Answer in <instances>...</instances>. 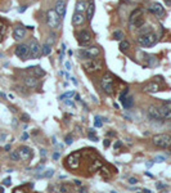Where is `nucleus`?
<instances>
[{
    "mask_svg": "<svg viewBox=\"0 0 171 193\" xmlns=\"http://www.w3.org/2000/svg\"><path fill=\"white\" fill-rule=\"evenodd\" d=\"M127 93H129V90H127V89H124V91H122V93H121V94H120V97H118L120 102H122V100H124V99H125V98H126Z\"/></svg>",
    "mask_w": 171,
    "mask_h": 193,
    "instance_id": "33",
    "label": "nucleus"
},
{
    "mask_svg": "<svg viewBox=\"0 0 171 193\" xmlns=\"http://www.w3.org/2000/svg\"><path fill=\"white\" fill-rule=\"evenodd\" d=\"M50 53H52V45L49 43H45L41 46V54L43 55H49Z\"/></svg>",
    "mask_w": 171,
    "mask_h": 193,
    "instance_id": "24",
    "label": "nucleus"
},
{
    "mask_svg": "<svg viewBox=\"0 0 171 193\" xmlns=\"http://www.w3.org/2000/svg\"><path fill=\"white\" fill-rule=\"evenodd\" d=\"M166 4H167V5H171V0H166Z\"/></svg>",
    "mask_w": 171,
    "mask_h": 193,
    "instance_id": "56",
    "label": "nucleus"
},
{
    "mask_svg": "<svg viewBox=\"0 0 171 193\" xmlns=\"http://www.w3.org/2000/svg\"><path fill=\"white\" fill-rule=\"evenodd\" d=\"M85 7H86V4H85L84 1H77V3H76V8H75V10H76V12L83 13L84 10H85Z\"/></svg>",
    "mask_w": 171,
    "mask_h": 193,
    "instance_id": "27",
    "label": "nucleus"
},
{
    "mask_svg": "<svg viewBox=\"0 0 171 193\" xmlns=\"http://www.w3.org/2000/svg\"><path fill=\"white\" fill-rule=\"evenodd\" d=\"M170 149H171V148H170Z\"/></svg>",
    "mask_w": 171,
    "mask_h": 193,
    "instance_id": "59",
    "label": "nucleus"
},
{
    "mask_svg": "<svg viewBox=\"0 0 171 193\" xmlns=\"http://www.w3.org/2000/svg\"><path fill=\"white\" fill-rule=\"evenodd\" d=\"M79 161H80V152L76 151V152H72L70 156L67 157V165L70 169H77L79 167Z\"/></svg>",
    "mask_w": 171,
    "mask_h": 193,
    "instance_id": "12",
    "label": "nucleus"
},
{
    "mask_svg": "<svg viewBox=\"0 0 171 193\" xmlns=\"http://www.w3.org/2000/svg\"><path fill=\"white\" fill-rule=\"evenodd\" d=\"M40 154H41V162H44L45 156H47V151H45V149H40Z\"/></svg>",
    "mask_w": 171,
    "mask_h": 193,
    "instance_id": "41",
    "label": "nucleus"
},
{
    "mask_svg": "<svg viewBox=\"0 0 171 193\" xmlns=\"http://www.w3.org/2000/svg\"><path fill=\"white\" fill-rule=\"evenodd\" d=\"M65 66H66V69H68V71L71 69V63H70V62H66Z\"/></svg>",
    "mask_w": 171,
    "mask_h": 193,
    "instance_id": "47",
    "label": "nucleus"
},
{
    "mask_svg": "<svg viewBox=\"0 0 171 193\" xmlns=\"http://www.w3.org/2000/svg\"><path fill=\"white\" fill-rule=\"evenodd\" d=\"M79 55H80L81 59H94L99 55V49L96 48V46L80 49V50H79Z\"/></svg>",
    "mask_w": 171,
    "mask_h": 193,
    "instance_id": "6",
    "label": "nucleus"
},
{
    "mask_svg": "<svg viewBox=\"0 0 171 193\" xmlns=\"http://www.w3.org/2000/svg\"><path fill=\"white\" fill-rule=\"evenodd\" d=\"M47 22H48V26H49L50 28H59L61 26V17L57 14V12H55L54 9H50L48 10L47 13Z\"/></svg>",
    "mask_w": 171,
    "mask_h": 193,
    "instance_id": "5",
    "label": "nucleus"
},
{
    "mask_svg": "<svg viewBox=\"0 0 171 193\" xmlns=\"http://www.w3.org/2000/svg\"><path fill=\"white\" fill-rule=\"evenodd\" d=\"M166 160V157L165 156H157L154 158V162H163Z\"/></svg>",
    "mask_w": 171,
    "mask_h": 193,
    "instance_id": "38",
    "label": "nucleus"
},
{
    "mask_svg": "<svg viewBox=\"0 0 171 193\" xmlns=\"http://www.w3.org/2000/svg\"><path fill=\"white\" fill-rule=\"evenodd\" d=\"M19 151V156H21V160H23V161H29V160L32 158V151L29 148V147H21V148L18 149Z\"/></svg>",
    "mask_w": 171,
    "mask_h": 193,
    "instance_id": "16",
    "label": "nucleus"
},
{
    "mask_svg": "<svg viewBox=\"0 0 171 193\" xmlns=\"http://www.w3.org/2000/svg\"><path fill=\"white\" fill-rule=\"evenodd\" d=\"M148 10H149L152 14H154L156 17H158V18H161V17L165 15V8H163V5L161 4V3H157V1L150 3V5L148 7Z\"/></svg>",
    "mask_w": 171,
    "mask_h": 193,
    "instance_id": "10",
    "label": "nucleus"
},
{
    "mask_svg": "<svg viewBox=\"0 0 171 193\" xmlns=\"http://www.w3.org/2000/svg\"><path fill=\"white\" fill-rule=\"evenodd\" d=\"M9 157H11V160H13V161H19V160H21L19 151H12L11 154H9Z\"/></svg>",
    "mask_w": 171,
    "mask_h": 193,
    "instance_id": "28",
    "label": "nucleus"
},
{
    "mask_svg": "<svg viewBox=\"0 0 171 193\" xmlns=\"http://www.w3.org/2000/svg\"><path fill=\"white\" fill-rule=\"evenodd\" d=\"M158 40V36L156 35L154 32H148V33H143V35H139L138 37V43L140 44L144 48H148V46H153Z\"/></svg>",
    "mask_w": 171,
    "mask_h": 193,
    "instance_id": "2",
    "label": "nucleus"
},
{
    "mask_svg": "<svg viewBox=\"0 0 171 193\" xmlns=\"http://www.w3.org/2000/svg\"><path fill=\"white\" fill-rule=\"evenodd\" d=\"M26 36V30H25L23 27H16L13 30V37L16 39V40H22V39Z\"/></svg>",
    "mask_w": 171,
    "mask_h": 193,
    "instance_id": "18",
    "label": "nucleus"
},
{
    "mask_svg": "<svg viewBox=\"0 0 171 193\" xmlns=\"http://www.w3.org/2000/svg\"><path fill=\"white\" fill-rule=\"evenodd\" d=\"M4 28H5V25H4V22H3V21L0 19V33H1V31H3Z\"/></svg>",
    "mask_w": 171,
    "mask_h": 193,
    "instance_id": "43",
    "label": "nucleus"
},
{
    "mask_svg": "<svg viewBox=\"0 0 171 193\" xmlns=\"http://www.w3.org/2000/svg\"><path fill=\"white\" fill-rule=\"evenodd\" d=\"M21 118H22V121H23V122H29V121H30V116L27 115V113H23V115L21 116Z\"/></svg>",
    "mask_w": 171,
    "mask_h": 193,
    "instance_id": "37",
    "label": "nucleus"
},
{
    "mask_svg": "<svg viewBox=\"0 0 171 193\" xmlns=\"http://www.w3.org/2000/svg\"><path fill=\"white\" fill-rule=\"evenodd\" d=\"M4 149H5V151H11V146H9V144H7V146L4 147Z\"/></svg>",
    "mask_w": 171,
    "mask_h": 193,
    "instance_id": "52",
    "label": "nucleus"
},
{
    "mask_svg": "<svg viewBox=\"0 0 171 193\" xmlns=\"http://www.w3.org/2000/svg\"><path fill=\"white\" fill-rule=\"evenodd\" d=\"M0 40H1V33H0Z\"/></svg>",
    "mask_w": 171,
    "mask_h": 193,
    "instance_id": "58",
    "label": "nucleus"
},
{
    "mask_svg": "<svg viewBox=\"0 0 171 193\" xmlns=\"http://www.w3.org/2000/svg\"><path fill=\"white\" fill-rule=\"evenodd\" d=\"M88 136H89V139H90V140H93V142H96V140H98V138L95 136V134H93V133H89Z\"/></svg>",
    "mask_w": 171,
    "mask_h": 193,
    "instance_id": "40",
    "label": "nucleus"
},
{
    "mask_svg": "<svg viewBox=\"0 0 171 193\" xmlns=\"http://www.w3.org/2000/svg\"><path fill=\"white\" fill-rule=\"evenodd\" d=\"M53 175H54V170H53V169H48V170H45V172H44V178H52Z\"/></svg>",
    "mask_w": 171,
    "mask_h": 193,
    "instance_id": "32",
    "label": "nucleus"
},
{
    "mask_svg": "<svg viewBox=\"0 0 171 193\" xmlns=\"http://www.w3.org/2000/svg\"><path fill=\"white\" fill-rule=\"evenodd\" d=\"M91 41V33L88 30H81L77 33V43L81 46H88Z\"/></svg>",
    "mask_w": 171,
    "mask_h": 193,
    "instance_id": "9",
    "label": "nucleus"
},
{
    "mask_svg": "<svg viewBox=\"0 0 171 193\" xmlns=\"http://www.w3.org/2000/svg\"><path fill=\"white\" fill-rule=\"evenodd\" d=\"M144 90L145 91H148V93H157V91H160L161 90V86H160V84H157V82L153 81V82H149V84L144 87Z\"/></svg>",
    "mask_w": 171,
    "mask_h": 193,
    "instance_id": "21",
    "label": "nucleus"
},
{
    "mask_svg": "<svg viewBox=\"0 0 171 193\" xmlns=\"http://www.w3.org/2000/svg\"><path fill=\"white\" fill-rule=\"evenodd\" d=\"M59 156H61V154L58 153V152H55V153L53 154V160H58V158H59Z\"/></svg>",
    "mask_w": 171,
    "mask_h": 193,
    "instance_id": "46",
    "label": "nucleus"
},
{
    "mask_svg": "<svg viewBox=\"0 0 171 193\" xmlns=\"http://www.w3.org/2000/svg\"><path fill=\"white\" fill-rule=\"evenodd\" d=\"M118 48H120V50H121V51H126L127 49L130 48V44L127 43V41L121 40V41H120V46H118Z\"/></svg>",
    "mask_w": 171,
    "mask_h": 193,
    "instance_id": "29",
    "label": "nucleus"
},
{
    "mask_svg": "<svg viewBox=\"0 0 171 193\" xmlns=\"http://www.w3.org/2000/svg\"><path fill=\"white\" fill-rule=\"evenodd\" d=\"M22 140H26V139H29V134H27V133H23V134H22Z\"/></svg>",
    "mask_w": 171,
    "mask_h": 193,
    "instance_id": "45",
    "label": "nucleus"
},
{
    "mask_svg": "<svg viewBox=\"0 0 171 193\" xmlns=\"http://www.w3.org/2000/svg\"><path fill=\"white\" fill-rule=\"evenodd\" d=\"M65 103L67 106H70V107H75V104H73L72 102H71V100H67V99H65Z\"/></svg>",
    "mask_w": 171,
    "mask_h": 193,
    "instance_id": "44",
    "label": "nucleus"
},
{
    "mask_svg": "<svg viewBox=\"0 0 171 193\" xmlns=\"http://www.w3.org/2000/svg\"><path fill=\"white\" fill-rule=\"evenodd\" d=\"M3 184L5 185V187H11V185H12L11 178H7V179H4V180H3Z\"/></svg>",
    "mask_w": 171,
    "mask_h": 193,
    "instance_id": "35",
    "label": "nucleus"
},
{
    "mask_svg": "<svg viewBox=\"0 0 171 193\" xmlns=\"http://www.w3.org/2000/svg\"><path fill=\"white\" fill-rule=\"evenodd\" d=\"M14 53L18 58H21L22 61H26V59H30V48L26 44H19V45L16 46L14 49Z\"/></svg>",
    "mask_w": 171,
    "mask_h": 193,
    "instance_id": "8",
    "label": "nucleus"
},
{
    "mask_svg": "<svg viewBox=\"0 0 171 193\" xmlns=\"http://www.w3.org/2000/svg\"><path fill=\"white\" fill-rule=\"evenodd\" d=\"M156 188L162 190V189H167V185L163 184V183H157V184H156Z\"/></svg>",
    "mask_w": 171,
    "mask_h": 193,
    "instance_id": "34",
    "label": "nucleus"
},
{
    "mask_svg": "<svg viewBox=\"0 0 171 193\" xmlns=\"http://www.w3.org/2000/svg\"><path fill=\"white\" fill-rule=\"evenodd\" d=\"M31 68L34 69V73H35V76H36L37 79H39V77L45 76V73H47V72H45L40 66H35V67H31Z\"/></svg>",
    "mask_w": 171,
    "mask_h": 193,
    "instance_id": "23",
    "label": "nucleus"
},
{
    "mask_svg": "<svg viewBox=\"0 0 171 193\" xmlns=\"http://www.w3.org/2000/svg\"><path fill=\"white\" fill-rule=\"evenodd\" d=\"M70 79H71V80H72V82H73V84H75V85H77V81H76V80H75V79H73V77H70Z\"/></svg>",
    "mask_w": 171,
    "mask_h": 193,
    "instance_id": "53",
    "label": "nucleus"
},
{
    "mask_svg": "<svg viewBox=\"0 0 171 193\" xmlns=\"http://www.w3.org/2000/svg\"><path fill=\"white\" fill-rule=\"evenodd\" d=\"M153 162H154V161H152V162H147V164H145V166H147V167H152Z\"/></svg>",
    "mask_w": 171,
    "mask_h": 193,
    "instance_id": "49",
    "label": "nucleus"
},
{
    "mask_svg": "<svg viewBox=\"0 0 171 193\" xmlns=\"http://www.w3.org/2000/svg\"><path fill=\"white\" fill-rule=\"evenodd\" d=\"M145 175H147V176H150V178H153V175H152V174H149V172H145Z\"/></svg>",
    "mask_w": 171,
    "mask_h": 193,
    "instance_id": "55",
    "label": "nucleus"
},
{
    "mask_svg": "<svg viewBox=\"0 0 171 193\" xmlns=\"http://www.w3.org/2000/svg\"><path fill=\"white\" fill-rule=\"evenodd\" d=\"M103 146L106 147V148H108V147L111 146V140H109V139H104V142H103Z\"/></svg>",
    "mask_w": 171,
    "mask_h": 193,
    "instance_id": "42",
    "label": "nucleus"
},
{
    "mask_svg": "<svg viewBox=\"0 0 171 193\" xmlns=\"http://www.w3.org/2000/svg\"><path fill=\"white\" fill-rule=\"evenodd\" d=\"M72 97H75V91H67V93H65V94H62L59 97V99L61 100H65V99H71Z\"/></svg>",
    "mask_w": 171,
    "mask_h": 193,
    "instance_id": "30",
    "label": "nucleus"
},
{
    "mask_svg": "<svg viewBox=\"0 0 171 193\" xmlns=\"http://www.w3.org/2000/svg\"><path fill=\"white\" fill-rule=\"evenodd\" d=\"M124 36H125V33H124V31H121V30H117V31H114L113 33H112V37L114 39V40H122L124 39Z\"/></svg>",
    "mask_w": 171,
    "mask_h": 193,
    "instance_id": "25",
    "label": "nucleus"
},
{
    "mask_svg": "<svg viewBox=\"0 0 171 193\" xmlns=\"http://www.w3.org/2000/svg\"><path fill=\"white\" fill-rule=\"evenodd\" d=\"M94 13H95V1H94V0H90L88 8H86V18H88L89 21H91L94 17Z\"/></svg>",
    "mask_w": 171,
    "mask_h": 193,
    "instance_id": "17",
    "label": "nucleus"
},
{
    "mask_svg": "<svg viewBox=\"0 0 171 193\" xmlns=\"http://www.w3.org/2000/svg\"><path fill=\"white\" fill-rule=\"evenodd\" d=\"M152 143L156 147L162 148V149L171 148V136L167 135V134H157V135L153 136Z\"/></svg>",
    "mask_w": 171,
    "mask_h": 193,
    "instance_id": "1",
    "label": "nucleus"
},
{
    "mask_svg": "<svg viewBox=\"0 0 171 193\" xmlns=\"http://www.w3.org/2000/svg\"><path fill=\"white\" fill-rule=\"evenodd\" d=\"M0 192H4V188L3 187H0Z\"/></svg>",
    "mask_w": 171,
    "mask_h": 193,
    "instance_id": "57",
    "label": "nucleus"
},
{
    "mask_svg": "<svg viewBox=\"0 0 171 193\" xmlns=\"http://www.w3.org/2000/svg\"><path fill=\"white\" fill-rule=\"evenodd\" d=\"M147 115H148V118L150 121H162L161 118V115H160V111H158V107H154V106H150L147 111Z\"/></svg>",
    "mask_w": 171,
    "mask_h": 193,
    "instance_id": "13",
    "label": "nucleus"
},
{
    "mask_svg": "<svg viewBox=\"0 0 171 193\" xmlns=\"http://www.w3.org/2000/svg\"><path fill=\"white\" fill-rule=\"evenodd\" d=\"M29 48H30V59L39 58L40 54H41V46H40V44L36 40H31L29 44Z\"/></svg>",
    "mask_w": 171,
    "mask_h": 193,
    "instance_id": "11",
    "label": "nucleus"
},
{
    "mask_svg": "<svg viewBox=\"0 0 171 193\" xmlns=\"http://www.w3.org/2000/svg\"><path fill=\"white\" fill-rule=\"evenodd\" d=\"M143 192L144 193H150V190L149 189H143Z\"/></svg>",
    "mask_w": 171,
    "mask_h": 193,
    "instance_id": "54",
    "label": "nucleus"
},
{
    "mask_svg": "<svg viewBox=\"0 0 171 193\" xmlns=\"http://www.w3.org/2000/svg\"><path fill=\"white\" fill-rule=\"evenodd\" d=\"M142 25H144V19H143V14L140 9H135L130 14L129 19V28H139Z\"/></svg>",
    "mask_w": 171,
    "mask_h": 193,
    "instance_id": "3",
    "label": "nucleus"
},
{
    "mask_svg": "<svg viewBox=\"0 0 171 193\" xmlns=\"http://www.w3.org/2000/svg\"><path fill=\"white\" fill-rule=\"evenodd\" d=\"M23 82L26 86L35 87V86H37V77L36 76H26L23 79Z\"/></svg>",
    "mask_w": 171,
    "mask_h": 193,
    "instance_id": "20",
    "label": "nucleus"
},
{
    "mask_svg": "<svg viewBox=\"0 0 171 193\" xmlns=\"http://www.w3.org/2000/svg\"><path fill=\"white\" fill-rule=\"evenodd\" d=\"M127 182H129L131 185H134V184H136V183H138V179H136V178H134V176H131V178H129V180H127Z\"/></svg>",
    "mask_w": 171,
    "mask_h": 193,
    "instance_id": "39",
    "label": "nucleus"
},
{
    "mask_svg": "<svg viewBox=\"0 0 171 193\" xmlns=\"http://www.w3.org/2000/svg\"><path fill=\"white\" fill-rule=\"evenodd\" d=\"M100 87L103 89V91L108 95H112L114 91V82H113V77L109 73L104 75L100 80Z\"/></svg>",
    "mask_w": 171,
    "mask_h": 193,
    "instance_id": "4",
    "label": "nucleus"
},
{
    "mask_svg": "<svg viewBox=\"0 0 171 193\" xmlns=\"http://www.w3.org/2000/svg\"><path fill=\"white\" fill-rule=\"evenodd\" d=\"M65 142H66V144H68V146H71V144L73 143V140H72V136H71V135H67V136H66V139H65Z\"/></svg>",
    "mask_w": 171,
    "mask_h": 193,
    "instance_id": "36",
    "label": "nucleus"
},
{
    "mask_svg": "<svg viewBox=\"0 0 171 193\" xmlns=\"http://www.w3.org/2000/svg\"><path fill=\"white\" fill-rule=\"evenodd\" d=\"M139 32L140 35H143V33H148V32H152V27L148 25H142L139 27Z\"/></svg>",
    "mask_w": 171,
    "mask_h": 193,
    "instance_id": "26",
    "label": "nucleus"
},
{
    "mask_svg": "<svg viewBox=\"0 0 171 193\" xmlns=\"http://www.w3.org/2000/svg\"><path fill=\"white\" fill-rule=\"evenodd\" d=\"M26 9H27V7H26V5H23V7H22V8H19V13L25 12V10H26Z\"/></svg>",
    "mask_w": 171,
    "mask_h": 193,
    "instance_id": "48",
    "label": "nucleus"
},
{
    "mask_svg": "<svg viewBox=\"0 0 171 193\" xmlns=\"http://www.w3.org/2000/svg\"><path fill=\"white\" fill-rule=\"evenodd\" d=\"M73 182H75V184H76V185H79V187L81 185V182H80V180H77V179H76V180H73Z\"/></svg>",
    "mask_w": 171,
    "mask_h": 193,
    "instance_id": "50",
    "label": "nucleus"
},
{
    "mask_svg": "<svg viewBox=\"0 0 171 193\" xmlns=\"http://www.w3.org/2000/svg\"><path fill=\"white\" fill-rule=\"evenodd\" d=\"M121 103H122V106H124V108L130 110V108L134 106V99H132V97H126Z\"/></svg>",
    "mask_w": 171,
    "mask_h": 193,
    "instance_id": "22",
    "label": "nucleus"
},
{
    "mask_svg": "<svg viewBox=\"0 0 171 193\" xmlns=\"http://www.w3.org/2000/svg\"><path fill=\"white\" fill-rule=\"evenodd\" d=\"M84 68H85L86 72H95V71H99L102 69V63L99 61H96L95 58L94 59H86L85 62L83 63Z\"/></svg>",
    "mask_w": 171,
    "mask_h": 193,
    "instance_id": "7",
    "label": "nucleus"
},
{
    "mask_svg": "<svg viewBox=\"0 0 171 193\" xmlns=\"http://www.w3.org/2000/svg\"><path fill=\"white\" fill-rule=\"evenodd\" d=\"M118 147H121V142H117V143L114 144V148H118Z\"/></svg>",
    "mask_w": 171,
    "mask_h": 193,
    "instance_id": "51",
    "label": "nucleus"
},
{
    "mask_svg": "<svg viewBox=\"0 0 171 193\" xmlns=\"http://www.w3.org/2000/svg\"><path fill=\"white\" fill-rule=\"evenodd\" d=\"M84 21H85V17H84L83 13H80V12H75V14L72 15V23H73L75 26L83 25Z\"/></svg>",
    "mask_w": 171,
    "mask_h": 193,
    "instance_id": "19",
    "label": "nucleus"
},
{
    "mask_svg": "<svg viewBox=\"0 0 171 193\" xmlns=\"http://www.w3.org/2000/svg\"><path fill=\"white\" fill-rule=\"evenodd\" d=\"M158 111H160L161 118H162L163 121H170L171 120V108L170 107L162 104L161 107H158Z\"/></svg>",
    "mask_w": 171,
    "mask_h": 193,
    "instance_id": "15",
    "label": "nucleus"
},
{
    "mask_svg": "<svg viewBox=\"0 0 171 193\" xmlns=\"http://www.w3.org/2000/svg\"><path fill=\"white\" fill-rule=\"evenodd\" d=\"M66 0H57L54 5V10L57 12V14L61 17V19H63L66 15Z\"/></svg>",
    "mask_w": 171,
    "mask_h": 193,
    "instance_id": "14",
    "label": "nucleus"
},
{
    "mask_svg": "<svg viewBox=\"0 0 171 193\" xmlns=\"http://www.w3.org/2000/svg\"><path fill=\"white\" fill-rule=\"evenodd\" d=\"M94 125H95V128H102L103 126V121H102V117H99V116H95V118H94Z\"/></svg>",
    "mask_w": 171,
    "mask_h": 193,
    "instance_id": "31",
    "label": "nucleus"
}]
</instances>
